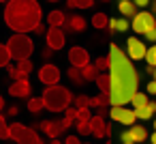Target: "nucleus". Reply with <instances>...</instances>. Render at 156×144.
<instances>
[{"label": "nucleus", "mask_w": 156, "mask_h": 144, "mask_svg": "<svg viewBox=\"0 0 156 144\" xmlns=\"http://www.w3.org/2000/svg\"><path fill=\"white\" fill-rule=\"evenodd\" d=\"M109 58H111V67H109V78H111L109 101H111V105H126V103H130L133 95L139 88V73H137L133 60L126 56V52H122L115 43L109 45Z\"/></svg>", "instance_id": "f257e3e1"}, {"label": "nucleus", "mask_w": 156, "mask_h": 144, "mask_svg": "<svg viewBox=\"0 0 156 144\" xmlns=\"http://www.w3.org/2000/svg\"><path fill=\"white\" fill-rule=\"evenodd\" d=\"M43 20V9L37 0H9L5 7V24L20 35L34 32Z\"/></svg>", "instance_id": "f03ea898"}, {"label": "nucleus", "mask_w": 156, "mask_h": 144, "mask_svg": "<svg viewBox=\"0 0 156 144\" xmlns=\"http://www.w3.org/2000/svg\"><path fill=\"white\" fill-rule=\"evenodd\" d=\"M41 99H43L45 110H49V112L58 114V112H64V110L73 103V99H75V97H73V93H71L66 86L56 84V86H47V88L43 90Z\"/></svg>", "instance_id": "7ed1b4c3"}, {"label": "nucleus", "mask_w": 156, "mask_h": 144, "mask_svg": "<svg viewBox=\"0 0 156 144\" xmlns=\"http://www.w3.org/2000/svg\"><path fill=\"white\" fill-rule=\"evenodd\" d=\"M7 50H9L11 58L17 63V60H24V58H30V56H32V52H34V41H32L28 35L15 32V35L7 41Z\"/></svg>", "instance_id": "20e7f679"}, {"label": "nucleus", "mask_w": 156, "mask_h": 144, "mask_svg": "<svg viewBox=\"0 0 156 144\" xmlns=\"http://www.w3.org/2000/svg\"><path fill=\"white\" fill-rule=\"evenodd\" d=\"M9 129H11V140L17 144H43L41 135L32 127H26L22 123H11Z\"/></svg>", "instance_id": "39448f33"}, {"label": "nucleus", "mask_w": 156, "mask_h": 144, "mask_svg": "<svg viewBox=\"0 0 156 144\" xmlns=\"http://www.w3.org/2000/svg\"><path fill=\"white\" fill-rule=\"evenodd\" d=\"M130 28H133L137 35H147L150 30H156V17H154V13H150V11H139V13L133 17Z\"/></svg>", "instance_id": "423d86ee"}, {"label": "nucleus", "mask_w": 156, "mask_h": 144, "mask_svg": "<svg viewBox=\"0 0 156 144\" xmlns=\"http://www.w3.org/2000/svg\"><path fill=\"white\" fill-rule=\"evenodd\" d=\"M109 116H111V120L122 123V125H126V127H133V125H135V120H137L135 110H128L126 105H111Z\"/></svg>", "instance_id": "0eeeda50"}, {"label": "nucleus", "mask_w": 156, "mask_h": 144, "mask_svg": "<svg viewBox=\"0 0 156 144\" xmlns=\"http://www.w3.org/2000/svg\"><path fill=\"white\" fill-rule=\"evenodd\" d=\"M60 78H62L60 69H58L56 65H51V63H47V65H43V67L39 69V82L45 84V86H56V84H60Z\"/></svg>", "instance_id": "6e6552de"}, {"label": "nucleus", "mask_w": 156, "mask_h": 144, "mask_svg": "<svg viewBox=\"0 0 156 144\" xmlns=\"http://www.w3.org/2000/svg\"><path fill=\"white\" fill-rule=\"evenodd\" d=\"M66 58H69L71 67H77V69H83L86 65H90V54H88V50H86V47H79V45L71 47L69 54H66Z\"/></svg>", "instance_id": "1a4fd4ad"}, {"label": "nucleus", "mask_w": 156, "mask_h": 144, "mask_svg": "<svg viewBox=\"0 0 156 144\" xmlns=\"http://www.w3.org/2000/svg\"><path fill=\"white\" fill-rule=\"evenodd\" d=\"M45 41H47V47H49V50L58 52V50L64 47V43H66V35H64L62 28H47Z\"/></svg>", "instance_id": "9d476101"}, {"label": "nucleus", "mask_w": 156, "mask_h": 144, "mask_svg": "<svg viewBox=\"0 0 156 144\" xmlns=\"http://www.w3.org/2000/svg\"><path fill=\"white\" fill-rule=\"evenodd\" d=\"M145 52H147V47L143 45V41H139L137 37L126 39V56H128L130 60H141V58H145Z\"/></svg>", "instance_id": "9b49d317"}, {"label": "nucleus", "mask_w": 156, "mask_h": 144, "mask_svg": "<svg viewBox=\"0 0 156 144\" xmlns=\"http://www.w3.org/2000/svg\"><path fill=\"white\" fill-rule=\"evenodd\" d=\"M39 129H41L47 138H51V140H56L60 133L66 131L64 125H62V118H60V120H41V123H39Z\"/></svg>", "instance_id": "f8f14e48"}, {"label": "nucleus", "mask_w": 156, "mask_h": 144, "mask_svg": "<svg viewBox=\"0 0 156 144\" xmlns=\"http://www.w3.org/2000/svg\"><path fill=\"white\" fill-rule=\"evenodd\" d=\"M30 82L28 80H20V82H13L11 86H9V95L11 97H15V99H26V97H30Z\"/></svg>", "instance_id": "ddd939ff"}, {"label": "nucleus", "mask_w": 156, "mask_h": 144, "mask_svg": "<svg viewBox=\"0 0 156 144\" xmlns=\"http://www.w3.org/2000/svg\"><path fill=\"white\" fill-rule=\"evenodd\" d=\"M86 26H88V22L81 15H71V17H66V24L62 26V30L64 32H83Z\"/></svg>", "instance_id": "4468645a"}, {"label": "nucleus", "mask_w": 156, "mask_h": 144, "mask_svg": "<svg viewBox=\"0 0 156 144\" xmlns=\"http://www.w3.org/2000/svg\"><path fill=\"white\" fill-rule=\"evenodd\" d=\"M90 129H92V135L94 138H105V129H107V123H105V118L103 116H92V120H90Z\"/></svg>", "instance_id": "2eb2a0df"}, {"label": "nucleus", "mask_w": 156, "mask_h": 144, "mask_svg": "<svg viewBox=\"0 0 156 144\" xmlns=\"http://www.w3.org/2000/svg\"><path fill=\"white\" fill-rule=\"evenodd\" d=\"M66 24L64 11H49L47 13V28H62Z\"/></svg>", "instance_id": "dca6fc26"}, {"label": "nucleus", "mask_w": 156, "mask_h": 144, "mask_svg": "<svg viewBox=\"0 0 156 144\" xmlns=\"http://www.w3.org/2000/svg\"><path fill=\"white\" fill-rule=\"evenodd\" d=\"M96 86H98V93H111V78H109V71H105V73H98L96 75Z\"/></svg>", "instance_id": "f3484780"}, {"label": "nucleus", "mask_w": 156, "mask_h": 144, "mask_svg": "<svg viewBox=\"0 0 156 144\" xmlns=\"http://www.w3.org/2000/svg\"><path fill=\"white\" fill-rule=\"evenodd\" d=\"M128 133H130V140H133L135 144H139V142L147 140V131H145V127L133 125V127H128Z\"/></svg>", "instance_id": "a211bd4d"}, {"label": "nucleus", "mask_w": 156, "mask_h": 144, "mask_svg": "<svg viewBox=\"0 0 156 144\" xmlns=\"http://www.w3.org/2000/svg\"><path fill=\"white\" fill-rule=\"evenodd\" d=\"M135 114H137V118H139V120H147V118H152V116L156 114V101H150L145 108L135 110Z\"/></svg>", "instance_id": "6ab92c4d"}, {"label": "nucleus", "mask_w": 156, "mask_h": 144, "mask_svg": "<svg viewBox=\"0 0 156 144\" xmlns=\"http://www.w3.org/2000/svg\"><path fill=\"white\" fill-rule=\"evenodd\" d=\"M118 9H120V13L126 15V17H135V15L139 13L137 7H135V2H130V0H120V2H118Z\"/></svg>", "instance_id": "aec40b11"}, {"label": "nucleus", "mask_w": 156, "mask_h": 144, "mask_svg": "<svg viewBox=\"0 0 156 144\" xmlns=\"http://www.w3.org/2000/svg\"><path fill=\"white\" fill-rule=\"evenodd\" d=\"M92 26H94L96 30H105V28L109 26V17H107L105 13H94V17H92Z\"/></svg>", "instance_id": "412c9836"}, {"label": "nucleus", "mask_w": 156, "mask_h": 144, "mask_svg": "<svg viewBox=\"0 0 156 144\" xmlns=\"http://www.w3.org/2000/svg\"><path fill=\"white\" fill-rule=\"evenodd\" d=\"M109 103H111V101H109V95H107V93H98L94 99H90V108H96V110H98V108H105V105H109Z\"/></svg>", "instance_id": "4be33fe9"}, {"label": "nucleus", "mask_w": 156, "mask_h": 144, "mask_svg": "<svg viewBox=\"0 0 156 144\" xmlns=\"http://www.w3.org/2000/svg\"><path fill=\"white\" fill-rule=\"evenodd\" d=\"M43 110H45V105H43V99L41 97H28V112L39 114Z\"/></svg>", "instance_id": "5701e85b"}, {"label": "nucleus", "mask_w": 156, "mask_h": 144, "mask_svg": "<svg viewBox=\"0 0 156 144\" xmlns=\"http://www.w3.org/2000/svg\"><path fill=\"white\" fill-rule=\"evenodd\" d=\"M111 32H124L128 30V22L122 17V20H109V26H107Z\"/></svg>", "instance_id": "b1692460"}, {"label": "nucleus", "mask_w": 156, "mask_h": 144, "mask_svg": "<svg viewBox=\"0 0 156 144\" xmlns=\"http://www.w3.org/2000/svg\"><path fill=\"white\" fill-rule=\"evenodd\" d=\"M96 75H98V69H96L94 65H86V67L81 69V78H83V82H94Z\"/></svg>", "instance_id": "393cba45"}, {"label": "nucleus", "mask_w": 156, "mask_h": 144, "mask_svg": "<svg viewBox=\"0 0 156 144\" xmlns=\"http://www.w3.org/2000/svg\"><path fill=\"white\" fill-rule=\"evenodd\" d=\"M66 78H69L73 84H77V86H81V84H83L81 69H77V67H69V71H66Z\"/></svg>", "instance_id": "a878e982"}, {"label": "nucleus", "mask_w": 156, "mask_h": 144, "mask_svg": "<svg viewBox=\"0 0 156 144\" xmlns=\"http://www.w3.org/2000/svg\"><path fill=\"white\" fill-rule=\"evenodd\" d=\"M69 9H90L94 7V0H66Z\"/></svg>", "instance_id": "bb28decb"}, {"label": "nucleus", "mask_w": 156, "mask_h": 144, "mask_svg": "<svg viewBox=\"0 0 156 144\" xmlns=\"http://www.w3.org/2000/svg\"><path fill=\"white\" fill-rule=\"evenodd\" d=\"M130 103L135 105V110H139V108H145L150 101H147V95L145 93H135L133 99H130Z\"/></svg>", "instance_id": "cd10ccee"}, {"label": "nucleus", "mask_w": 156, "mask_h": 144, "mask_svg": "<svg viewBox=\"0 0 156 144\" xmlns=\"http://www.w3.org/2000/svg\"><path fill=\"white\" fill-rule=\"evenodd\" d=\"M94 67L98 69V73H105V71H109V67H111V58H109V56H98L96 63H94Z\"/></svg>", "instance_id": "c85d7f7f"}, {"label": "nucleus", "mask_w": 156, "mask_h": 144, "mask_svg": "<svg viewBox=\"0 0 156 144\" xmlns=\"http://www.w3.org/2000/svg\"><path fill=\"white\" fill-rule=\"evenodd\" d=\"M15 67H17L22 73H26V75H30V73H32V69H34V65H32V60H30V58L17 60V63H15Z\"/></svg>", "instance_id": "c756f323"}, {"label": "nucleus", "mask_w": 156, "mask_h": 144, "mask_svg": "<svg viewBox=\"0 0 156 144\" xmlns=\"http://www.w3.org/2000/svg\"><path fill=\"white\" fill-rule=\"evenodd\" d=\"M7 71H9V78H11L13 82H20V80H28V75H26V73H22V71H20V69H17L15 65H9V67H7Z\"/></svg>", "instance_id": "7c9ffc66"}, {"label": "nucleus", "mask_w": 156, "mask_h": 144, "mask_svg": "<svg viewBox=\"0 0 156 144\" xmlns=\"http://www.w3.org/2000/svg\"><path fill=\"white\" fill-rule=\"evenodd\" d=\"M11 54H9V50H7V45H2V43H0V69H2V67H9L11 65Z\"/></svg>", "instance_id": "2f4dec72"}, {"label": "nucleus", "mask_w": 156, "mask_h": 144, "mask_svg": "<svg viewBox=\"0 0 156 144\" xmlns=\"http://www.w3.org/2000/svg\"><path fill=\"white\" fill-rule=\"evenodd\" d=\"M73 105H75L77 110H83V108H90V97H88V95H77V97L73 99Z\"/></svg>", "instance_id": "473e14b6"}, {"label": "nucleus", "mask_w": 156, "mask_h": 144, "mask_svg": "<svg viewBox=\"0 0 156 144\" xmlns=\"http://www.w3.org/2000/svg\"><path fill=\"white\" fill-rule=\"evenodd\" d=\"M90 120H92V110H90V108L77 110V118H75V123H90Z\"/></svg>", "instance_id": "72a5a7b5"}, {"label": "nucleus", "mask_w": 156, "mask_h": 144, "mask_svg": "<svg viewBox=\"0 0 156 144\" xmlns=\"http://www.w3.org/2000/svg\"><path fill=\"white\" fill-rule=\"evenodd\" d=\"M77 133L79 135H92V129H90V123H73Z\"/></svg>", "instance_id": "f704fd0d"}, {"label": "nucleus", "mask_w": 156, "mask_h": 144, "mask_svg": "<svg viewBox=\"0 0 156 144\" xmlns=\"http://www.w3.org/2000/svg\"><path fill=\"white\" fill-rule=\"evenodd\" d=\"M145 63H147L150 67H156V45L147 47V52H145Z\"/></svg>", "instance_id": "c9c22d12"}, {"label": "nucleus", "mask_w": 156, "mask_h": 144, "mask_svg": "<svg viewBox=\"0 0 156 144\" xmlns=\"http://www.w3.org/2000/svg\"><path fill=\"white\" fill-rule=\"evenodd\" d=\"M64 118L71 120V123H75V118H77V108H75V105H69V108L64 110Z\"/></svg>", "instance_id": "e433bc0d"}, {"label": "nucleus", "mask_w": 156, "mask_h": 144, "mask_svg": "<svg viewBox=\"0 0 156 144\" xmlns=\"http://www.w3.org/2000/svg\"><path fill=\"white\" fill-rule=\"evenodd\" d=\"M9 138H11V129H9V125L0 127V140H9Z\"/></svg>", "instance_id": "4c0bfd02"}, {"label": "nucleus", "mask_w": 156, "mask_h": 144, "mask_svg": "<svg viewBox=\"0 0 156 144\" xmlns=\"http://www.w3.org/2000/svg\"><path fill=\"white\" fill-rule=\"evenodd\" d=\"M64 144H83L77 135H66V140H64Z\"/></svg>", "instance_id": "58836bf2"}, {"label": "nucleus", "mask_w": 156, "mask_h": 144, "mask_svg": "<svg viewBox=\"0 0 156 144\" xmlns=\"http://www.w3.org/2000/svg\"><path fill=\"white\" fill-rule=\"evenodd\" d=\"M133 2H135V7H137V9H143V7H147V5H150V0H133Z\"/></svg>", "instance_id": "ea45409f"}, {"label": "nucleus", "mask_w": 156, "mask_h": 144, "mask_svg": "<svg viewBox=\"0 0 156 144\" xmlns=\"http://www.w3.org/2000/svg\"><path fill=\"white\" fill-rule=\"evenodd\" d=\"M147 93H150V95H156V80H152V82L147 84Z\"/></svg>", "instance_id": "a19ab883"}, {"label": "nucleus", "mask_w": 156, "mask_h": 144, "mask_svg": "<svg viewBox=\"0 0 156 144\" xmlns=\"http://www.w3.org/2000/svg\"><path fill=\"white\" fill-rule=\"evenodd\" d=\"M34 32H37V35H47V28H45L43 24H39V26L34 28Z\"/></svg>", "instance_id": "79ce46f5"}, {"label": "nucleus", "mask_w": 156, "mask_h": 144, "mask_svg": "<svg viewBox=\"0 0 156 144\" xmlns=\"http://www.w3.org/2000/svg\"><path fill=\"white\" fill-rule=\"evenodd\" d=\"M17 112H20V108H17V105H11V108L7 110V114H9V116H17Z\"/></svg>", "instance_id": "37998d69"}, {"label": "nucleus", "mask_w": 156, "mask_h": 144, "mask_svg": "<svg viewBox=\"0 0 156 144\" xmlns=\"http://www.w3.org/2000/svg\"><path fill=\"white\" fill-rule=\"evenodd\" d=\"M145 39H147V41H156V30H150V32L145 35Z\"/></svg>", "instance_id": "c03bdc74"}, {"label": "nucleus", "mask_w": 156, "mask_h": 144, "mask_svg": "<svg viewBox=\"0 0 156 144\" xmlns=\"http://www.w3.org/2000/svg\"><path fill=\"white\" fill-rule=\"evenodd\" d=\"M51 52H54V50H49V47H45V50H43V58H49V56H51Z\"/></svg>", "instance_id": "a18cd8bd"}, {"label": "nucleus", "mask_w": 156, "mask_h": 144, "mask_svg": "<svg viewBox=\"0 0 156 144\" xmlns=\"http://www.w3.org/2000/svg\"><path fill=\"white\" fill-rule=\"evenodd\" d=\"M5 125H7V118H5L2 112H0V127H5Z\"/></svg>", "instance_id": "49530a36"}, {"label": "nucleus", "mask_w": 156, "mask_h": 144, "mask_svg": "<svg viewBox=\"0 0 156 144\" xmlns=\"http://www.w3.org/2000/svg\"><path fill=\"white\" fill-rule=\"evenodd\" d=\"M150 142H152V144H156V131H154V133L150 135Z\"/></svg>", "instance_id": "de8ad7c7"}, {"label": "nucleus", "mask_w": 156, "mask_h": 144, "mask_svg": "<svg viewBox=\"0 0 156 144\" xmlns=\"http://www.w3.org/2000/svg\"><path fill=\"white\" fill-rule=\"evenodd\" d=\"M2 108H5V99H2V95H0V112H2Z\"/></svg>", "instance_id": "09e8293b"}, {"label": "nucleus", "mask_w": 156, "mask_h": 144, "mask_svg": "<svg viewBox=\"0 0 156 144\" xmlns=\"http://www.w3.org/2000/svg\"><path fill=\"white\" fill-rule=\"evenodd\" d=\"M51 144H62V142H58V138H56V140H51Z\"/></svg>", "instance_id": "8fccbe9b"}, {"label": "nucleus", "mask_w": 156, "mask_h": 144, "mask_svg": "<svg viewBox=\"0 0 156 144\" xmlns=\"http://www.w3.org/2000/svg\"><path fill=\"white\" fill-rule=\"evenodd\" d=\"M152 9H154V11H156V0H154V5H152Z\"/></svg>", "instance_id": "3c124183"}, {"label": "nucleus", "mask_w": 156, "mask_h": 144, "mask_svg": "<svg viewBox=\"0 0 156 144\" xmlns=\"http://www.w3.org/2000/svg\"><path fill=\"white\" fill-rule=\"evenodd\" d=\"M152 75H154V80H156V67H154V73H152Z\"/></svg>", "instance_id": "603ef678"}, {"label": "nucleus", "mask_w": 156, "mask_h": 144, "mask_svg": "<svg viewBox=\"0 0 156 144\" xmlns=\"http://www.w3.org/2000/svg\"><path fill=\"white\" fill-rule=\"evenodd\" d=\"M0 2H5V5H7V2H9V0H0Z\"/></svg>", "instance_id": "864d4df0"}, {"label": "nucleus", "mask_w": 156, "mask_h": 144, "mask_svg": "<svg viewBox=\"0 0 156 144\" xmlns=\"http://www.w3.org/2000/svg\"><path fill=\"white\" fill-rule=\"evenodd\" d=\"M47 2H58V0H47Z\"/></svg>", "instance_id": "5fc2aeb1"}, {"label": "nucleus", "mask_w": 156, "mask_h": 144, "mask_svg": "<svg viewBox=\"0 0 156 144\" xmlns=\"http://www.w3.org/2000/svg\"><path fill=\"white\" fill-rule=\"evenodd\" d=\"M124 144H135V142H124Z\"/></svg>", "instance_id": "6e6d98bb"}, {"label": "nucleus", "mask_w": 156, "mask_h": 144, "mask_svg": "<svg viewBox=\"0 0 156 144\" xmlns=\"http://www.w3.org/2000/svg\"><path fill=\"white\" fill-rule=\"evenodd\" d=\"M154 131H156V120H154Z\"/></svg>", "instance_id": "4d7b16f0"}, {"label": "nucleus", "mask_w": 156, "mask_h": 144, "mask_svg": "<svg viewBox=\"0 0 156 144\" xmlns=\"http://www.w3.org/2000/svg\"><path fill=\"white\" fill-rule=\"evenodd\" d=\"M103 2H109V0H103Z\"/></svg>", "instance_id": "13d9d810"}, {"label": "nucleus", "mask_w": 156, "mask_h": 144, "mask_svg": "<svg viewBox=\"0 0 156 144\" xmlns=\"http://www.w3.org/2000/svg\"><path fill=\"white\" fill-rule=\"evenodd\" d=\"M86 144H88V142H86Z\"/></svg>", "instance_id": "bf43d9fd"}, {"label": "nucleus", "mask_w": 156, "mask_h": 144, "mask_svg": "<svg viewBox=\"0 0 156 144\" xmlns=\"http://www.w3.org/2000/svg\"><path fill=\"white\" fill-rule=\"evenodd\" d=\"M107 144H109V142H107Z\"/></svg>", "instance_id": "052dcab7"}]
</instances>
